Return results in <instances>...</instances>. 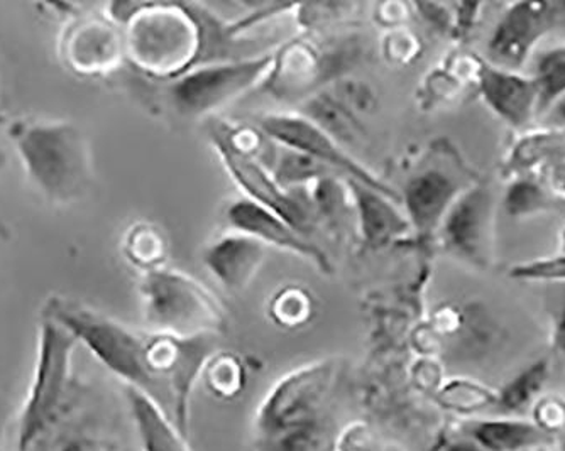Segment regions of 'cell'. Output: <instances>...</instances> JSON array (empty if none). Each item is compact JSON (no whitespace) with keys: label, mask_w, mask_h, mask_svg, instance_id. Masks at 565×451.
Listing matches in <instances>:
<instances>
[{"label":"cell","mask_w":565,"mask_h":451,"mask_svg":"<svg viewBox=\"0 0 565 451\" xmlns=\"http://www.w3.org/2000/svg\"><path fill=\"white\" fill-rule=\"evenodd\" d=\"M31 186L47 205L66 208L94 190L90 142L70 120L15 117L4 126Z\"/></svg>","instance_id":"1"},{"label":"cell","mask_w":565,"mask_h":451,"mask_svg":"<svg viewBox=\"0 0 565 451\" xmlns=\"http://www.w3.org/2000/svg\"><path fill=\"white\" fill-rule=\"evenodd\" d=\"M122 28L126 62L152 82H171L196 65L199 25L189 4L113 2L104 8Z\"/></svg>","instance_id":"2"},{"label":"cell","mask_w":565,"mask_h":451,"mask_svg":"<svg viewBox=\"0 0 565 451\" xmlns=\"http://www.w3.org/2000/svg\"><path fill=\"white\" fill-rule=\"evenodd\" d=\"M78 347L62 326L40 316L33 376L19 409L15 451H31L78 409L82 390L73 368Z\"/></svg>","instance_id":"3"},{"label":"cell","mask_w":565,"mask_h":451,"mask_svg":"<svg viewBox=\"0 0 565 451\" xmlns=\"http://www.w3.org/2000/svg\"><path fill=\"white\" fill-rule=\"evenodd\" d=\"M40 316L66 330L78 345L122 380L124 387L141 390L168 416L167 396L146 358V333L135 332L106 313L63 294L46 298Z\"/></svg>","instance_id":"4"},{"label":"cell","mask_w":565,"mask_h":451,"mask_svg":"<svg viewBox=\"0 0 565 451\" xmlns=\"http://www.w3.org/2000/svg\"><path fill=\"white\" fill-rule=\"evenodd\" d=\"M335 383L333 361L313 362L282 377L259 408L258 443L339 428L333 415Z\"/></svg>","instance_id":"5"},{"label":"cell","mask_w":565,"mask_h":451,"mask_svg":"<svg viewBox=\"0 0 565 451\" xmlns=\"http://www.w3.org/2000/svg\"><path fill=\"white\" fill-rule=\"evenodd\" d=\"M138 291L149 332L190 339L218 335L225 329L218 298L185 272L164 268L141 275Z\"/></svg>","instance_id":"6"},{"label":"cell","mask_w":565,"mask_h":451,"mask_svg":"<svg viewBox=\"0 0 565 451\" xmlns=\"http://www.w3.org/2000/svg\"><path fill=\"white\" fill-rule=\"evenodd\" d=\"M349 41L351 37L339 44L327 41L323 46L308 37H291L275 51L268 75L256 92L279 104L303 105L351 68L359 50Z\"/></svg>","instance_id":"7"},{"label":"cell","mask_w":565,"mask_h":451,"mask_svg":"<svg viewBox=\"0 0 565 451\" xmlns=\"http://www.w3.org/2000/svg\"><path fill=\"white\" fill-rule=\"evenodd\" d=\"M273 55L189 69L164 85L168 105L183 119H214L228 105L258 90L268 75Z\"/></svg>","instance_id":"8"},{"label":"cell","mask_w":565,"mask_h":451,"mask_svg":"<svg viewBox=\"0 0 565 451\" xmlns=\"http://www.w3.org/2000/svg\"><path fill=\"white\" fill-rule=\"evenodd\" d=\"M56 51L66 72L76 78H110L126 62L124 31L102 11H85L81 6L63 4Z\"/></svg>","instance_id":"9"},{"label":"cell","mask_w":565,"mask_h":451,"mask_svg":"<svg viewBox=\"0 0 565 451\" xmlns=\"http://www.w3.org/2000/svg\"><path fill=\"white\" fill-rule=\"evenodd\" d=\"M253 124L282 148L301 152L317 163L330 168L339 176L359 181V183L366 184L370 189L377 190V192L399 202V193L396 190H393L386 181L381 180L370 168L364 167L338 139L330 136L319 124L305 117L303 114L275 110V112H265L253 117Z\"/></svg>","instance_id":"10"},{"label":"cell","mask_w":565,"mask_h":451,"mask_svg":"<svg viewBox=\"0 0 565 451\" xmlns=\"http://www.w3.org/2000/svg\"><path fill=\"white\" fill-rule=\"evenodd\" d=\"M472 171L457 152H434L409 174L399 193V203L412 228L420 235H437L449 210L476 183Z\"/></svg>","instance_id":"11"},{"label":"cell","mask_w":565,"mask_h":451,"mask_svg":"<svg viewBox=\"0 0 565 451\" xmlns=\"http://www.w3.org/2000/svg\"><path fill=\"white\" fill-rule=\"evenodd\" d=\"M205 122H207L205 129H207L212 148L221 158L225 171L239 186L244 198L253 200V202L273 210L288 224L294 225L300 234L312 238L319 221H317L312 205L305 195V190H282L276 183L271 173L259 161L244 154L233 142L228 141L227 136L222 130L221 122H218V116L205 120Z\"/></svg>","instance_id":"12"},{"label":"cell","mask_w":565,"mask_h":451,"mask_svg":"<svg viewBox=\"0 0 565 451\" xmlns=\"http://www.w3.org/2000/svg\"><path fill=\"white\" fill-rule=\"evenodd\" d=\"M497 196L490 181L478 180L459 196L437 230L444 253L486 271L494 260Z\"/></svg>","instance_id":"13"},{"label":"cell","mask_w":565,"mask_h":451,"mask_svg":"<svg viewBox=\"0 0 565 451\" xmlns=\"http://www.w3.org/2000/svg\"><path fill=\"white\" fill-rule=\"evenodd\" d=\"M564 14L565 2H515L508 6L488 41V63L508 72H519L536 43L554 30Z\"/></svg>","instance_id":"14"},{"label":"cell","mask_w":565,"mask_h":451,"mask_svg":"<svg viewBox=\"0 0 565 451\" xmlns=\"http://www.w3.org/2000/svg\"><path fill=\"white\" fill-rule=\"evenodd\" d=\"M225 227L228 232L247 235L263 246L275 247L285 253L295 254L301 259L312 262L320 272H332V262L322 247L317 246L312 238L300 234L294 225L279 217L273 210L253 202V200H233L224 210Z\"/></svg>","instance_id":"15"},{"label":"cell","mask_w":565,"mask_h":451,"mask_svg":"<svg viewBox=\"0 0 565 451\" xmlns=\"http://www.w3.org/2000/svg\"><path fill=\"white\" fill-rule=\"evenodd\" d=\"M268 250L247 235L227 230L203 249L202 264L225 293L241 294L262 271Z\"/></svg>","instance_id":"16"},{"label":"cell","mask_w":565,"mask_h":451,"mask_svg":"<svg viewBox=\"0 0 565 451\" xmlns=\"http://www.w3.org/2000/svg\"><path fill=\"white\" fill-rule=\"evenodd\" d=\"M344 180L358 232L364 246L383 249L414 230L399 202L359 181Z\"/></svg>","instance_id":"17"},{"label":"cell","mask_w":565,"mask_h":451,"mask_svg":"<svg viewBox=\"0 0 565 451\" xmlns=\"http://www.w3.org/2000/svg\"><path fill=\"white\" fill-rule=\"evenodd\" d=\"M476 79L484 104L508 126L523 130L536 119V92L530 76L479 62Z\"/></svg>","instance_id":"18"},{"label":"cell","mask_w":565,"mask_h":451,"mask_svg":"<svg viewBox=\"0 0 565 451\" xmlns=\"http://www.w3.org/2000/svg\"><path fill=\"white\" fill-rule=\"evenodd\" d=\"M457 430L484 451H539L552 444L551 434L532 419L515 416L466 419Z\"/></svg>","instance_id":"19"},{"label":"cell","mask_w":565,"mask_h":451,"mask_svg":"<svg viewBox=\"0 0 565 451\" xmlns=\"http://www.w3.org/2000/svg\"><path fill=\"white\" fill-rule=\"evenodd\" d=\"M142 451H192L189 440L177 430L163 409L151 397L132 387H124Z\"/></svg>","instance_id":"20"},{"label":"cell","mask_w":565,"mask_h":451,"mask_svg":"<svg viewBox=\"0 0 565 451\" xmlns=\"http://www.w3.org/2000/svg\"><path fill=\"white\" fill-rule=\"evenodd\" d=\"M120 253L139 276L160 271L167 268L170 238L160 225L146 221L135 222L120 238Z\"/></svg>","instance_id":"21"},{"label":"cell","mask_w":565,"mask_h":451,"mask_svg":"<svg viewBox=\"0 0 565 451\" xmlns=\"http://www.w3.org/2000/svg\"><path fill=\"white\" fill-rule=\"evenodd\" d=\"M548 377H551L548 358H539L529 367L522 368L516 376L511 377L500 390H497V416L520 418L526 409L541 401Z\"/></svg>","instance_id":"22"},{"label":"cell","mask_w":565,"mask_h":451,"mask_svg":"<svg viewBox=\"0 0 565 451\" xmlns=\"http://www.w3.org/2000/svg\"><path fill=\"white\" fill-rule=\"evenodd\" d=\"M316 314V297L301 284L281 286L268 301L269 320L279 329H305Z\"/></svg>","instance_id":"23"},{"label":"cell","mask_w":565,"mask_h":451,"mask_svg":"<svg viewBox=\"0 0 565 451\" xmlns=\"http://www.w3.org/2000/svg\"><path fill=\"white\" fill-rule=\"evenodd\" d=\"M533 87L536 92V119L565 95V46L542 51L533 62Z\"/></svg>","instance_id":"24"},{"label":"cell","mask_w":565,"mask_h":451,"mask_svg":"<svg viewBox=\"0 0 565 451\" xmlns=\"http://www.w3.org/2000/svg\"><path fill=\"white\" fill-rule=\"evenodd\" d=\"M202 380L212 396L231 401L243 394L247 374L243 358L231 352L217 351L203 368Z\"/></svg>","instance_id":"25"},{"label":"cell","mask_w":565,"mask_h":451,"mask_svg":"<svg viewBox=\"0 0 565 451\" xmlns=\"http://www.w3.org/2000/svg\"><path fill=\"white\" fill-rule=\"evenodd\" d=\"M437 399L444 408L457 415L472 416L482 411H497V390L475 380H450L440 387Z\"/></svg>","instance_id":"26"},{"label":"cell","mask_w":565,"mask_h":451,"mask_svg":"<svg viewBox=\"0 0 565 451\" xmlns=\"http://www.w3.org/2000/svg\"><path fill=\"white\" fill-rule=\"evenodd\" d=\"M551 206L552 200L547 190L532 178H519L513 181L504 196V208L515 218L544 214Z\"/></svg>","instance_id":"27"},{"label":"cell","mask_w":565,"mask_h":451,"mask_svg":"<svg viewBox=\"0 0 565 451\" xmlns=\"http://www.w3.org/2000/svg\"><path fill=\"white\" fill-rule=\"evenodd\" d=\"M510 278L530 282H565V256L519 264L510 269Z\"/></svg>","instance_id":"28"},{"label":"cell","mask_w":565,"mask_h":451,"mask_svg":"<svg viewBox=\"0 0 565 451\" xmlns=\"http://www.w3.org/2000/svg\"><path fill=\"white\" fill-rule=\"evenodd\" d=\"M403 28L390 31L384 37L383 46L384 58L388 62L399 63V65H405L409 60H414L418 50L415 34L403 30Z\"/></svg>","instance_id":"29"},{"label":"cell","mask_w":565,"mask_h":451,"mask_svg":"<svg viewBox=\"0 0 565 451\" xmlns=\"http://www.w3.org/2000/svg\"><path fill=\"white\" fill-rule=\"evenodd\" d=\"M552 343H554L555 352L565 361V298L555 313Z\"/></svg>","instance_id":"30"},{"label":"cell","mask_w":565,"mask_h":451,"mask_svg":"<svg viewBox=\"0 0 565 451\" xmlns=\"http://www.w3.org/2000/svg\"><path fill=\"white\" fill-rule=\"evenodd\" d=\"M542 120L547 122L548 127H554L555 130L565 132V95H562L551 109L542 116Z\"/></svg>","instance_id":"31"},{"label":"cell","mask_w":565,"mask_h":451,"mask_svg":"<svg viewBox=\"0 0 565 451\" xmlns=\"http://www.w3.org/2000/svg\"><path fill=\"white\" fill-rule=\"evenodd\" d=\"M437 451H484L478 444L465 437H454L447 440Z\"/></svg>","instance_id":"32"},{"label":"cell","mask_w":565,"mask_h":451,"mask_svg":"<svg viewBox=\"0 0 565 451\" xmlns=\"http://www.w3.org/2000/svg\"><path fill=\"white\" fill-rule=\"evenodd\" d=\"M9 117L8 114L4 112V109L0 107V126L4 127L8 124Z\"/></svg>","instance_id":"33"},{"label":"cell","mask_w":565,"mask_h":451,"mask_svg":"<svg viewBox=\"0 0 565 451\" xmlns=\"http://www.w3.org/2000/svg\"><path fill=\"white\" fill-rule=\"evenodd\" d=\"M561 250H562V254H564V256H565V227H564V230H562V235H561Z\"/></svg>","instance_id":"34"},{"label":"cell","mask_w":565,"mask_h":451,"mask_svg":"<svg viewBox=\"0 0 565 451\" xmlns=\"http://www.w3.org/2000/svg\"><path fill=\"white\" fill-rule=\"evenodd\" d=\"M4 164H6V155L2 154V152H0V170H2V168H4Z\"/></svg>","instance_id":"35"},{"label":"cell","mask_w":565,"mask_h":451,"mask_svg":"<svg viewBox=\"0 0 565 451\" xmlns=\"http://www.w3.org/2000/svg\"><path fill=\"white\" fill-rule=\"evenodd\" d=\"M539 451H551V450H548V448H544V450H539Z\"/></svg>","instance_id":"36"}]
</instances>
